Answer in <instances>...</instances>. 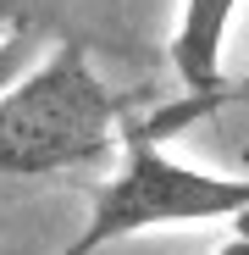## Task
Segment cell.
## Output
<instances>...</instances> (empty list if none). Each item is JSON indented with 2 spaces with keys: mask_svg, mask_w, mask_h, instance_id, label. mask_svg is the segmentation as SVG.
I'll use <instances>...</instances> for the list:
<instances>
[{
  "mask_svg": "<svg viewBox=\"0 0 249 255\" xmlns=\"http://www.w3.org/2000/svg\"><path fill=\"white\" fill-rule=\"evenodd\" d=\"M116 139V95L83 45H61L0 89V178H45L89 166Z\"/></svg>",
  "mask_w": 249,
  "mask_h": 255,
  "instance_id": "cell-1",
  "label": "cell"
},
{
  "mask_svg": "<svg viewBox=\"0 0 249 255\" xmlns=\"http://www.w3.org/2000/svg\"><path fill=\"white\" fill-rule=\"evenodd\" d=\"M211 217H227V222L249 217V178H216L199 166H183L161 150L155 128L133 122L122 133V172L94 194L89 222L56 255H94L161 222H211Z\"/></svg>",
  "mask_w": 249,
  "mask_h": 255,
  "instance_id": "cell-2",
  "label": "cell"
},
{
  "mask_svg": "<svg viewBox=\"0 0 249 255\" xmlns=\"http://www.w3.org/2000/svg\"><path fill=\"white\" fill-rule=\"evenodd\" d=\"M238 0H183V17L172 33V67L183 78V89L205 106L222 100V45L233 28Z\"/></svg>",
  "mask_w": 249,
  "mask_h": 255,
  "instance_id": "cell-3",
  "label": "cell"
},
{
  "mask_svg": "<svg viewBox=\"0 0 249 255\" xmlns=\"http://www.w3.org/2000/svg\"><path fill=\"white\" fill-rule=\"evenodd\" d=\"M28 61H33V39L28 33H6L0 39V89H11V83L28 72Z\"/></svg>",
  "mask_w": 249,
  "mask_h": 255,
  "instance_id": "cell-4",
  "label": "cell"
},
{
  "mask_svg": "<svg viewBox=\"0 0 249 255\" xmlns=\"http://www.w3.org/2000/svg\"><path fill=\"white\" fill-rule=\"evenodd\" d=\"M216 255H249V233H238V239H227Z\"/></svg>",
  "mask_w": 249,
  "mask_h": 255,
  "instance_id": "cell-5",
  "label": "cell"
},
{
  "mask_svg": "<svg viewBox=\"0 0 249 255\" xmlns=\"http://www.w3.org/2000/svg\"><path fill=\"white\" fill-rule=\"evenodd\" d=\"M6 22H11V11H6V0H0V39H6Z\"/></svg>",
  "mask_w": 249,
  "mask_h": 255,
  "instance_id": "cell-6",
  "label": "cell"
},
{
  "mask_svg": "<svg viewBox=\"0 0 249 255\" xmlns=\"http://www.w3.org/2000/svg\"><path fill=\"white\" fill-rule=\"evenodd\" d=\"M238 233H249V217H244V222H238Z\"/></svg>",
  "mask_w": 249,
  "mask_h": 255,
  "instance_id": "cell-7",
  "label": "cell"
}]
</instances>
